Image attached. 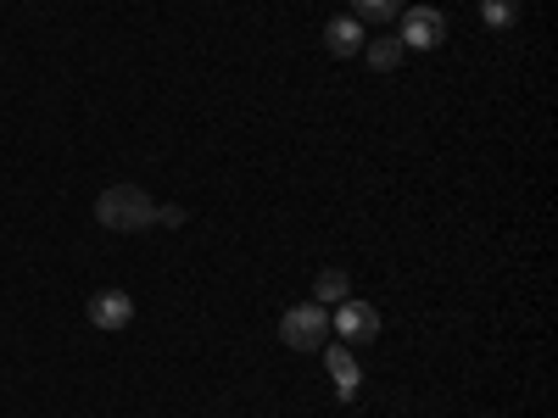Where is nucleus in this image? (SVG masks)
Segmentation results:
<instances>
[{
  "mask_svg": "<svg viewBox=\"0 0 558 418\" xmlns=\"http://www.w3.org/2000/svg\"><path fill=\"white\" fill-rule=\"evenodd\" d=\"M96 223L112 229V235H134V229L157 223V201L140 190V184H112V190L96 196Z\"/></svg>",
  "mask_w": 558,
  "mask_h": 418,
  "instance_id": "f257e3e1",
  "label": "nucleus"
},
{
  "mask_svg": "<svg viewBox=\"0 0 558 418\" xmlns=\"http://www.w3.org/2000/svg\"><path fill=\"white\" fill-rule=\"evenodd\" d=\"M279 341L296 346V352H318L324 341H330V312H324V302H296L286 318H279Z\"/></svg>",
  "mask_w": 558,
  "mask_h": 418,
  "instance_id": "f03ea898",
  "label": "nucleus"
},
{
  "mask_svg": "<svg viewBox=\"0 0 558 418\" xmlns=\"http://www.w3.org/2000/svg\"><path fill=\"white\" fill-rule=\"evenodd\" d=\"M397 39H402V51H436V45L447 39V17L436 7H408L397 12Z\"/></svg>",
  "mask_w": 558,
  "mask_h": 418,
  "instance_id": "7ed1b4c3",
  "label": "nucleus"
},
{
  "mask_svg": "<svg viewBox=\"0 0 558 418\" xmlns=\"http://www.w3.org/2000/svg\"><path fill=\"white\" fill-rule=\"evenodd\" d=\"M330 330H336L347 346H368V341L380 335V312L368 307V302H352V296H347V302L336 307V318H330Z\"/></svg>",
  "mask_w": 558,
  "mask_h": 418,
  "instance_id": "20e7f679",
  "label": "nucleus"
},
{
  "mask_svg": "<svg viewBox=\"0 0 558 418\" xmlns=\"http://www.w3.org/2000/svg\"><path fill=\"white\" fill-rule=\"evenodd\" d=\"M84 318L96 323V330L118 335V330H129V323H134V302L123 291H96V296L84 302Z\"/></svg>",
  "mask_w": 558,
  "mask_h": 418,
  "instance_id": "39448f33",
  "label": "nucleus"
},
{
  "mask_svg": "<svg viewBox=\"0 0 558 418\" xmlns=\"http://www.w3.org/2000/svg\"><path fill=\"white\" fill-rule=\"evenodd\" d=\"M318 352H324V368H330V380H336V396H341V402H352V396H357V385H363L357 357H352L347 346H318Z\"/></svg>",
  "mask_w": 558,
  "mask_h": 418,
  "instance_id": "423d86ee",
  "label": "nucleus"
},
{
  "mask_svg": "<svg viewBox=\"0 0 558 418\" xmlns=\"http://www.w3.org/2000/svg\"><path fill=\"white\" fill-rule=\"evenodd\" d=\"M324 45H330V57H363V23L357 17H330L324 23Z\"/></svg>",
  "mask_w": 558,
  "mask_h": 418,
  "instance_id": "0eeeda50",
  "label": "nucleus"
},
{
  "mask_svg": "<svg viewBox=\"0 0 558 418\" xmlns=\"http://www.w3.org/2000/svg\"><path fill=\"white\" fill-rule=\"evenodd\" d=\"M402 57H408V51H402V39H397V34H375V39H363V62L375 67V73H397V67H402Z\"/></svg>",
  "mask_w": 558,
  "mask_h": 418,
  "instance_id": "6e6552de",
  "label": "nucleus"
},
{
  "mask_svg": "<svg viewBox=\"0 0 558 418\" xmlns=\"http://www.w3.org/2000/svg\"><path fill=\"white\" fill-rule=\"evenodd\" d=\"M347 296H352L347 268H324V273L313 279V302H347Z\"/></svg>",
  "mask_w": 558,
  "mask_h": 418,
  "instance_id": "1a4fd4ad",
  "label": "nucleus"
},
{
  "mask_svg": "<svg viewBox=\"0 0 558 418\" xmlns=\"http://www.w3.org/2000/svg\"><path fill=\"white\" fill-rule=\"evenodd\" d=\"M402 12V0H352V17L357 23H391Z\"/></svg>",
  "mask_w": 558,
  "mask_h": 418,
  "instance_id": "9d476101",
  "label": "nucleus"
},
{
  "mask_svg": "<svg viewBox=\"0 0 558 418\" xmlns=\"http://www.w3.org/2000/svg\"><path fill=\"white\" fill-rule=\"evenodd\" d=\"M481 17H486V28H514V17H520V7L514 0H481Z\"/></svg>",
  "mask_w": 558,
  "mask_h": 418,
  "instance_id": "9b49d317",
  "label": "nucleus"
},
{
  "mask_svg": "<svg viewBox=\"0 0 558 418\" xmlns=\"http://www.w3.org/2000/svg\"><path fill=\"white\" fill-rule=\"evenodd\" d=\"M157 223H168V229L184 223V207H157Z\"/></svg>",
  "mask_w": 558,
  "mask_h": 418,
  "instance_id": "f8f14e48",
  "label": "nucleus"
}]
</instances>
